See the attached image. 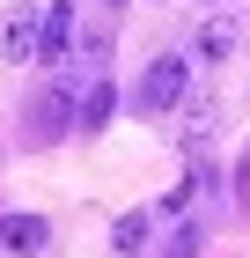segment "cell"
I'll return each instance as SVG.
<instances>
[{"label":"cell","instance_id":"obj_4","mask_svg":"<svg viewBox=\"0 0 250 258\" xmlns=\"http://www.w3.org/2000/svg\"><path fill=\"white\" fill-rule=\"evenodd\" d=\"M0 243H8V251H44L52 229H44L37 214H8V221H0Z\"/></svg>","mask_w":250,"mask_h":258},{"label":"cell","instance_id":"obj_10","mask_svg":"<svg viewBox=\"0 0 250 258\" xmlns=\"http://www.w3.org/2000/svg\"><path fill=\"white\" fill-rule=\"evenodd\" d=\"M235 199H250V155L235 162Z\"/></svg>","mask_w":250,"mask_h":258},{"label":"cell","instance_id":"obj_1","mask_svg":"<svg viewBox=\"0 0 250 258\" xmlns=\"http://www.w3.org/2000/svg\"><path fill=\"white\" fill-rule=\"evenodd\" d=\"M184 59H154L147 74H140V111H177L184 103Z\"/></svg>","mask_w":250,"mask_h":258},{"label":"cell","instance_id":"obj_7","mask_svg":"<svg viewBox=\"0 0 250 258\" xmlns=\"http://www.w3.org/2000/svg\"><path fill=\"white\" fill-rule=\"evenodd\" d=\"M111 251H118V258H140V251H147V214H118Z\"/></svg>","mask_w":250,"mask_h":258},{"label":"cell","instance_id":"obj_2","mask_svg":"<svg viewBox=\"0 0 250 258\" xmlns=\"http://www.w3.org/2000/svg\"><path fill=\"white\" fill-rule=\"evenodd\" d=\"M74 118H81V96L66 89V81H52V89L37 96V111H30V125H37V140H59L66 125H74Z\"/></svg>","mask_w":250,"mask_h":258},{"label":"cell","instance_id":"obj_9","mask_svg":"<svg viewBox=\"0 0 250 258\" xmlns=\"http://www.w3.org/2000/svg\"><path fill=\"white\" fill-rule=\"evenodd\" d=\"M199 243H206V229H199V221H184V229L170 236V251H162V258H199Z\"/></svg>","mask_w":250,"mask_h":258},{"label":"cell","instance_id":"obj_5","mask_svg":"<svg viewBox=\"0 0 250 258\" xmlns=\"http://www.w3.org/2000/svg\"><path fill=\"white\" fill-rule=\"evenodd\" d=\"M111 103H118V96H111V81L96 74L89 89H81V118H74V125H81V133H103V118H111Z\"/></svg>","mask_w":250,"mask_h":258},{"label":"cell","instance_id":"obj_6","mask_svg":"<svg viewBox=\"0 0 250 258\" xmlns=\"http://www.w3.org/2000/svg\"><path fill=\"white\" fill-rule=\"evenodd\" d=\"M228 52H235V22H228V15L199 22V59H228Z\"/></svg>","mask_w":250,"mask_h":258},{"label":"cell","instance_id":"obj_8","mask_svg":"<svg viewBox=\"0 0 250 258\" xmlns=\"http://www.w3.org/2000/svg\"><path fill=\"white\" fill-rule=\"evenodd\" d=\"M37 22L44 15H15L8 22V59H37Z\"/></svg>","mask_w":250,"mask_h":258},{"label":"cell","instance_id":"obj_3","mask_svg":"<svg viewBox=\"0 0 250 258\" xmlns=\"http://www.w3.org/2000/svg\"><path fill=\"white\" fill-rule=\"evenodd\" d=\"M66 44H74V8H66V0H52V8H44V22H37V59H59Z\"/></svg>","mask_w":250,"mask_h":258}]
</instances>
